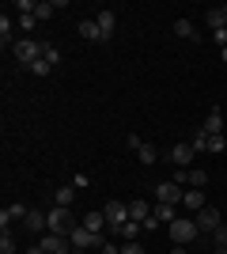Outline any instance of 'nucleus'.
Instances as JSON below:
<instances>
[{"instance_id":"4","label":"nucleus","mask_w":227,"mask_h":254,"mask_svg":"<svg viewBox=\"0 0 227 254\" xmlns=\"http://www.w3.org/2000/svg\"><path fill=\"white\" fill-rule=\"evenodd\" d=\"M11 50H15V61L27 64V68H31V64L42 57V42H34V38H23V42H15Z\"/></svg>"},{"instance_id":"3","label":"nucleus","mask_w":227,"mask_h":254,"mask_svg":"<svg viewBox=\"0 0 227 254\" xmlns=\"http://www.w3.org/2000/svg\"><path fill=\"white\" fill-rule=\"evenodd\" d=\"M68 243H72L76 251H95V247H102L106 239H102V235H95V232H87L84 224H76L72 235H68Z\"/></svg>"},{"instance_id":"41","label":"nucleus","mask_w":227,"mask_h":254,"mask_svg":"<svg viewBox=\"0 0 227 254\" xmlns=\"http://www.w3.org/2000/svg\"><path fill=\"white\" fill-rule=\"evenodd\" d=\"M224 254H227V251H224Z\"/></svg>"},{"instance_id":"7","label":"nucleus","mask_w":227,"mask_h":254,"mask_svg":"<svg viewBox=\"0 0 227 254\" xmlns=\"http://www.w3.org/2000/svg\"><path fill=\"white\" fill-rule=\"evenodd\" d=\"M193 220H197V228H201V232H216L220 224H224V220H220V209H212V205H205Z\"/></svg>"},{"instance_id":"33","label":"nucleus","mask_w":227,"mask_h":254,"mask_svg":"<svg viewBox=\"0 0 227 254\" xmlns=\"http://www.w3.org/2000/svg\"><path fill=\"white\" fill-rule=\"evenodd\" d=\"M140 228H144V232H155V228H159V216H155V212H151V216H148V220L140 224Z\"/></svg>"},{"instance_id":"38","label":"nucleus","mask_w":227,"mask_h":254,"mask_svg":"<svg viewBox=\"0 0 227 254\" xmlns=\"http://www.w3.org/2000/svg\"><path fill=\"white\" fill-rule=\"evenodd\" d=\"M171 254H185V247H174V251H171Z\"/></svg>"},{"instance_id":"19","label":"nucleus","mask_w":227,"mask_h":254,"mask_svg":"<svg viewBox=\"0 0 227 254\" xmlns=\"http://www.w3.org/2000/svg\"><path fill=\"white\" fill-rule=\"evenodd\" d=\"M136 159H140V163H155V159H159V148H155V144H148V140H144L140 148H136Z\"/></svg>"},{"instance_id":"1","label":"nucleus","mask_w":227,"mask_h":254,"mask_svg":"<svg viewBox=\"0 0 227 254\" xmlns=\"http://www.w3.org/2000/svg\"><path fill=\"white\" fill-rule=\"evenodd\" d=\"M197 235H201V228H197V220H193V216H178V220L171 224V239H174V247L193 243Z\"/></svg>"},{"instance_id":"31","label":"nucleus","mask_w":227,"mask_h":254,"mask_svg":"<svg viewBox=\"0 0 227 254\" xmlns=\"http://www.w3.org/2000/svg\"><path fill=\"white\" fill-rule=\"evenodd\" d=\"M227 148V137H208V152H224Z\"/></svg>"},{"instance_id":"39","label":"nucleus","mask_w":227,"mask_h":254,"mask_svg":"<svg viewBox=\"0 0 227 254\" xmlns=\"http://www.w3.org/2000/svg\"><path fill=\"white\" fill-rule=\"evenodd\" d=\"M220 57H224V64H227V46H224V50H220Z\"/></svg>"},{"instance_id":"32","label":"nucleus","mask_w":227,"mask_h":254,"mask_svg":"<svg viewBox=\"0 0 227 254\" xmlns=\"http://www.w3.org/2000/svg\"><path fill=\"white\" fill-rule=\"evenodd\" d=\"M121 254H144V247L136 239H129V243H121Z\"/></svg>"},{"instance_id":"36","label":"nucleus","mask_w":227,"mask_h":254,"mask_svg":"<svg viewBox=\"0 0 227 254\" xmlns=\"http://www.w3.org/2000/svg\"><path fill=\"white\" fill-rule=\"evenodd\" d=\"M212 42H220V46H227V27H224V31H216V34H212Z\"/></svg>"},{"instance_id":"17","label":"nucleus","mask_w":227,"mask_h":254,"mask_svg":"<svg viewBox=\"0 0 227 254\" xmlns=\"http://www.w3.org/2000/svg\"><path fill=\"white\" fill-rule=\"evenodd\" d=\"M76 31H80V38H87V42H102V34H98V23H95V19H84Z\"/></svg>"},{"instance_id":"12","label":"nucleus","mask_w":227,"mask_h":254,"mask_svg":"<svg viewBox=\"0 0 227 254\" xmlns=\"http://www.w3.org/2000/svg\"><path fill=\"white\" fill-rule=\"evenodd\" d=\"M182 205H185V209H189V212H193V216H197V212H201V209H205V193H201V190H193V186H189V190H185V197H182Z\"/></svg>"},{"instance_id":"9","label":"nucleus","mask_w":227,"mask_h":254,"mask_svg":"<svg viewBox=\"0 0 227 254\" xmlns=\"http://www.w3.org/2000/svg\"><path fill=\"white\" fill-rule=\"evenodd\" d=\"M27 212H31V209H27V205H19V201L8 205V209H0V228L8 232V220H27Z\"/></svg>"},{"instance_id":"23","label":"nucleus","mask_w":227,"mask_h":254,"mask_svg":"<svg viewBox=\"0 0 227 254\" xmlns=\"http://www.w3.org/2000/svg\"><path fill=\"white\" fill-rule=\"evenodd\" d=\"M53 205H57V209H72V190H68V186H61V190L53 193Z\"/></svg>"},{"instance_id":"21","label":"nucleus","mask_w":227,"mask_h":254,"mask_svg":"<svg viewBox=\"0 0 227 254\" xmlns=\"http://www.w3.org/2000/svg\"><path fill=\"white\" fill-rule=\"evenodd\" d=\"M151 212L159 216V224H174V220H178V216H174V205H159V201H155V209H151Z\"/></svg>"},{"instance_id":"8","label":"nucleus","mask_w":227,"mask_h":254,"mask_svg":"<svg viewBox=\"0 0 227 254\" xmlns=\"http://www.w3.org/2000/svg\"><path fill=\"white\" fill-rule=\"evenodd\" d=\"M95 23H98V34H102V42H110V38H114V27H118V15H114L110 8H102Z\"/></svg>"},{"instance_id":"26","label":"nucleus","mask_w":227,"mask_h":254,"mask_svg":"<svg viewBox=\"0 0 227 254\" xmlns=\"http://www.w3.org/2000/svg\"><path fill=\"white\" fill-rule=\"evenodd\" d=\"M212 239H216V251L224 254V251H227V224H220L216 232H212Z\"/></svg>"},{"instance_id":"14","label":"nucleus","mask_w":227,"mask_h":254,"mask_svg":"<svg viewBox=\"0 0 227 254\" xmlns=\"http://www.w3.org/2000/svg\"><path fill=\"white\" fill-rule=\"evenodd\" d=\"M151 216V205L144 201V197H136V201H129V220H136V224H144Z\"/></svg>"},{"instance_id":"29","label":"nucleus","mask_w":227,"mask_h":254,"mask_svg":"<svg viewBox=\"0 0 227 254\" xmlns=\"http://www.w3.org/2000/svg\"><path fill=\"white\" fill-rule=\"evenodd\" d=\"M31 72H38V76H49V72H53V64H49V61H42V57H38V61L31 64Z\"/></svg>"},{"instance_id":"28","label":"nucleus","mask_w":227,"mask_h":254,"mask_svg":"<svg viewBox=\"0 0 227 254\" xmlns=\"http://www.w3.org/2000/svg\"><path fill=\"white\" fill-rule=\"evenodd\" d=\"M0 38H4V46L11 42V19L8 15H0Z\"/></svg>"},{"instance_id":"11","label":"nucleus","mask_w":227,"mask_h":254,"mask_svg":"<svg viewBox=\"0 0 227 254\" xmlns=\"http://www.w3.org/2000/svg\"><path fill=\"white\" fill-rule=\"evenodd\" d=\"M193 156H197V152H193V144H185V140L171 148V159L178 163V167H189V163H193Z\"/></svg>"},{"instance_id":"6","label":"nucleus","mask_w":227,"mask_h":254,"mask_svg":"<svg viewBox=\"0 0 227 254\" xmlns=\"http://www.w3.org/2000/svg\"><path fill=\"white\" fill-rule=\"evenodd\" d=\"M102 212H106L110 228H121V224L129 220V205H125V201H106V209H102Z\"/></svg>"},{"instance_id":"27","label":"nucleus","mask_w":227,"mask_h":254,"mask_svg":"<svg viewBox=\"0 0 227 254\" xmlns=\"http://www.w3.org/2000/svg\"><path fill=\"white\" fill-rule=\"evenodd\" d=\"M0 254H15V239H11V232L0 235Z\"/></svg>"},{"instance_id":"24","label":"nucleus","mask_w":227,"mask_h":254,"mask_svg":"<svg viewBox=\"0 0 227 254\" xmlns=\"http://www.w3.org/2000/svg\"><path fill=\"white\" fill-rule=\"evenodd\" d=\"M53 11H57V4H53V0H42V4L34 8V19H49Z\"/></svg>"},{"instance_id":"20","label":"nucleus","mask_w":227,"mask_h":254,"mask_svg":"<svg viewBox=\"0 0 227 254\" xmlns=\"http://www.w3.org/2000/svg\"><path fill=\"white\" fill-rule=\"evenodd\" d=\"M174 34H182V38H189V42H197V27L189 19H178L174 23Z\"/></svg>"},{"instance_id":"34","label":"nucleus","mask_w":227,"mask_h":254,"mask_svg":"<svg viewBox=\"0 0 227 254\" xmlns=\"http://www.w3.org/2000/svg\"><path fill=\"white\" fill-rule=\"evenodd\" d=\"M140 144H144V137H140V133H129V152H136Z\"/></svg>"},{"instance_id":"22","label":"nucleus","mask_w":227,"mask_h":254,"mask_svg":"<svg viewBox=\"0 0 227 254\" xmlns=\"http://www.w3.org/2000/svg\"><path fill=\"white\" fill-rule=\"evenodd\" d=\"M42 61H49L57 68V64H61V50H57L53 42H42Z\"/></svg>"},{"instance_id":"5","label":"nucleus","mask_w":227,"mask_h":254,"mask_svg":"<svg viewBox=\"0 0 227 254\" xmlns=\"http://www.w3.org/2000/svg\"><path fill=\"white\" fill-rule=\"evenodd\" d=\"M182 197H185V190L178 182H159V186H155V201L159 205H178Z\"/></svg>"},{"instance_id":"2","label":"nucleus","mask_w":227,"mask_h":254,"mask_svg":"<svg viewBox=\"0 0 227 254\" xmlns=\"http://www.w3.org/2000/svg\"><path fill=\"white\" fill-rule=\"evenodd\" d=\"M72 228H76V220H72V212L68 209H49V232L53 235H61V239H68V235H72Z\"/></svg>"},{"instance_id":"18","label":"nucleus","mask_w":227,"mask_h":254,"mask_svg":"<svg viewBox=\"0 0 227 254\" xmlns=\"http://www.w3.org/2000/svg\"><path fill=\"white\" fill-rule=\"evenodd\" d=\"M114 232H118V239H121V243H129V239H136V235H140L144 228H140L136 220H125L121 228H114Z\"/></svg>"},{"instance_id":"15","label":"nucleus","mask_w":227,"mask_h":254,"mask_svg":"<svg viewBox=\"0 0 227 254\" xmlns=\"http://www.w3.org/2000/svg\"><path fill=\"white\" fill-rule=\"evenodd\" d=\"M84 228H87V232H95V235H102V228H110V224H106V212H87V216H84Z\"/></svg>"},{"instance_id":"35","label":"nucleus","mask_w":227,"mask_h":254,"mask_svg":"<svg viewBox=\"0 0 227 254\" xmlns=\"http://www.w3.org/2000/svg\"><path fill=\"white\" fill-rule=\"evenodd\" d=\"M98 254H121V247L118 243H102V247H98Z\"/></svg>"},{"instance_id":"10","label":"nucleus","mask_w":227,"mask_h":254,"mask_svg":"<svg viewBox=\"0 0 227 254\" xmlns=\"http://www.w3.org/2000/svg\"><path fill=\"white\" fill-rule=\"evenodd\" d=\"M23 224H27L31 232H49V212H42V209H31Z\"/></svg>"},{"instance_id":"16","label":"nucleus","mask_w":227,"mask_h":254,"mask_svg":"<svg viewBox=\"0 0 227 254\" xmlns=\"http://www.w3.org/2000/svg\"><path fill=\"white\" fill-rule=\"evenodd\" d=\"M208 133V137H224V114H220V110H212V114L205 118V126H201Z\"/></svg>"},{"instance_id":"37","label":"nucleus","mask_w":227,"mask_h":254,"mask_svg":"<svg viewBox=\"0 0 227 254\" xmlns=\"http://www.w3.org/2000/svg\"><path fill=\"white\" fill-rule=\"evenodd\" d=\"M57 254H76V247H72V243H65V247H61Z\"/></svg>"},{"instance_id":"25","label":"nucleus","mask_w":227,"mask_h":254,"mask_svg":"<svg viewBox=\"0 0 227 254\" xmlns=\"http://www.w3.org/2000/svg\"><path fill=\"white\" fill-rule=\"evenodd\" d=\"M189 144H193V152H208V133H205V129H197Z\"/></svg>"},{"instance_id":"40","label":"nucleus","mask_w":227,"mask_h":254,"mask_svg":"<svg viewBox=\"0 0 227 254\" xmlns=\"http://www.w3.org/2000/svg\"><path fill=\"white\" fill-rule=\"evenodd\" d=\"M76 254H87V251H76Z\"/></svg>"},{"instance_id":"13","label":"nucleus","mask_w":227,"mask_h":254,"mask_svg":"<svg viewBox=\"0 0 227 254\" xmlns=\"http://www.w3.org/2000/svg\"><path fill=\"white\" fill-rule=\"evenodd\" d=\"M65 243H68V239H61V235H53V232H45L42 239H38V251H42V254H57Z\"/></svg>"},{"instance_id":"30","label":"nucleus","mask_w":227,"mask_h":254,"mask_svg":"<svg viewBox=\"0 0 227 254\" xmlns=\"http://www.w3.org/2000/svg\"><path fill=\"white\" fill-rule=\"evenodd\" d=\"M34 8H38L34 0H15V11H23V15H34Z\"/></svg>"}]
</instances>
